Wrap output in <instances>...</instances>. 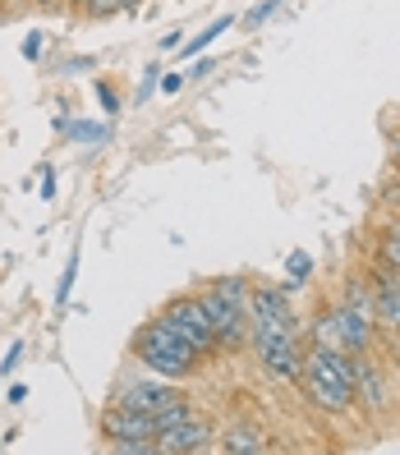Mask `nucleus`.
<instances>
[{
    "label": "nucleus",
    "mask_w": 400,
    "mask_h": 455,
    "mask_svg": "<svg viewBox=\"0 0 400 455\" xmlns=\"http://www.w3.org/2000/svg\"><path fill=\"white\" fill-rule=\"evenodd\" d=\"M97 60L92 56H74V60H65V74H84V69H92Z\"/></svg>",
    "instance_id": "obj_25"
},
{
    "label": "nucleus",
    "mask_w": 400,
    "mask_h": 455,
    "mask_svg": "<svg viewBox=\"0 0 400 455\" xmlns=\"http://www.w3.org/2000/svg\"><path fill=\"white\" fill-rule=\"evenodd\" d=\"M5 400H10V405H23V400H28V387H10Z\"/></svg>",
    "instance_id": "obj_26"
},
{
    "label": "nucleus",
    "mask_w": 400,
    "mask_h": 455,
    "mask_svg": "<svg viewBox=\"0 0 400 455\" xmlns=\"http://www.w3.org/2000/svg\"><path fill=\"white\" fill-rule=\"evenodd\" d=\"M372 281V304H378V323L387 331H400V272H391L387 262H378L368 272Z\"/></svg>",
    "instance_id": "obj_8"
},
{
    "label": "nucleus",
    "mask_w": 400,
    "mask_h": 455,
    "mask_svg": "<svg viewBox=\"0 0 400 455\" xmlns=\"http://www.w3.org/2000/svg\"><path fill=\"white\" fill-rule=\"evenodd\" d=\"M198 304H203V313H207L212 331H217L221 350H239V345H249V308H244V304L226 299L217 285H207V290L198 294Z\"/></svg>",
    "instance_id": "obj_3"
},
{
    "label": "nucleus",
    "mask_w": 400,
    "mask_h": 455,
    "mask_svg": "<svg viewBox=\"0 0 400 455\" xmlns=\"http://www.w3.org/2000/svg\"><path fill=\"white\" fill-rule=\"evenodd\" d=\"M276 5H281V0H262V5H253V10H249V23L258 28L262 19H272V10H276Z\"/></svg>",
    "instance_id": "obj_22"
},
{
    "label": "nucleus",
    "mask_w": 400,
    "mask_h": 455,
    "mask_svg": "<svg viewBox=\"0 0 400 455\" xmlns=\"http://www.w3.org/2000/svg\"><path fill=\"white\" fill-rule=\"evenodd\" d=\"M304 391L317 410L327 414H350L355 410V378H350V355L345 350H304Z\"/></svg>",
    "instance_id": "obj_1"
},
{
    "label": "nucleus",
    "mask_w": 400,
    "mask_h": 455,
    "mask_svg": "<svg viewBox=\"0 0 400 455\" xmlns=\"http://www.w3.org/2000/svg\"><path fill=\"white\" fill-rule=\"evenodd\" d=\"M33 5H46V10H56V5H65V0H33Z\"/></svg>",
    "instance_id": "obj_29"
},
{
    "label": "nucleus",
    "mask_w": 400,
    "mask_h": 455,
    "mask_svg": "<svg viewBox=\"0 0 400 455\" xmlns=\"http://www.w3.org/2000/svg\"><path fill=\"white\" fill-rule=\"evenodd\" d=\"M221 451H230V455H258V451H267V433L253 427V423H235V427L221 433Z\"/></svg>",
    "instance_id": "obj_11"
},
{
    "label": "nucleus",
    "mask_w": 400,
    "mask_h": 455,
    "mask_svg": "<svg viewBox=\"0 0 400 455\" xmlns=\"http://www.w3.org/2000/svg\"><path fill=\"white\" fill-rule=\"evenodd\" d=\"M143 5V0H120V10H139Z\"/></svg>",
    "instance_id": "obj_30"
},
{
    "label": "nucleus",
    "mask_w": 400,
    "mask_h": 455,
    "mask_svg": "<svg viewBox=\"0 0 400 455\" xmlns=\"http://www.w3.org/2000/svg\"><path fill=\"white\" fill-rule=\"evenodd\" d=\"M212 423L203 419V414H194V419H184V423H175L171 433H162L156 437V451L162 455H198V451H212Z\"/></svg>",
    "instance_id": "obj_7"
},
{
    "label": "nucleus",
    "mask_w": 400,
    "mask_h": 455,
    "mask_svg": "<svg viewBox=\"0 0 400 455\" xmlns=\"http://www.w3.org/2000/svg\"><path fill=\"white\" fill-rule=\"evenodd\" d=\"M378 262H387L391 272H400V235H396V230H387V235H382V244H378Z\"/></svg>",
    "instance_id": "obj_16"
},
{
    "label": "nucleus",
    "mask_w": 400,
    "mask_h": 455,
    "mask_svg": "<svg viewBox=\"0 0 400 455\" xmlns=\"http://www.w3.org/2000/svg\"><path fill=\"white\" fill-rule=\"evenodd\" d=\"M162 69H166V65H148V69H143V78H139V106H148V97L162 88Z\"/></svg>",
    "instance_id": "obj_17"
},
{
    "label": "nucleus",
    "mask_w": 400,
    "mask_h": 455,
    "mask_svg": "<svg viewBox=\"0 0 400 455\" xmlns=\"http://www.w3.org/2000/svg\"><path fill=\"white\" fill-rule=\"evenodd\" d=\"M340 308H350L355 317H364V323H378V304H372V290H368V281H345V299H340Z\"/></svg>",
    "instance_id": "obj_12"
},
{
    "label": "nucleus",
    "mask_w": 400,
    "mask_h": 455,
    "mask_svg": "<svg viewBox=\"0 0 400 455\" xmlns=\"http://www.w3.org/2000/svg\"><path fill=\"white\" fill-rule=\"evenodd\" d=\"M336 317V331H340V345H345V355H368L372 350V323H364V317H355L350 308H332Z\"/></svg>",
    "instance_id": "obj_10"
},
{
    "label": "nucleus",
    "mask_w": 400,
    "mask_h": 455,
    "mask_svg": "<svg viewBox=\"0 0 400 455\" xmlns=\"http://www.w3.org/2000/svg\"><path fill=\"white\" fill-rule=\"evenodd\" d=\"M19 359H23V340H14V345H10V355H5V363H0V372L10 378V372L19 368Z\"/></svg>",
    "instance_id": "obj_23"
},
{
    "label": "nucleus",
    "mask_w": 400,
    "mask_h": 455,
    "mask_svg": "<svg viewBox=\"0 0 400 455\" xmlns=\"http://www.w3.org/2000/svg\"><path fill=\"white\" fill-rule=\"evenodd\" d=\"M65 129H69V139H84V143H101V139H106L101 124H84V120H74V124H65Z\"/></svg>",
    "instance_id": "obj_18"
},
{
    "label": "nucleus",
    "mask_w": 400,
    "mask_h": 455,
    "mask_svg": "<svg viewBox=\"0 0 400 455\" xmlns=\"http://www.w3.org/2000/svg\"><path fill=\"white\" fill-rule=\"evenodd\" d=\"M308 340L317 345V350H345V345H340V331H336V317H332V313L313 317V327H308Z\"/></svg>",
    "instance_id": "obj_13"
},
{
    "label": "nucleus",
    "mask_w": 400,
    "mask_h": 455,
    "mask_svg": "<svg viewBox=\"0 0 400 455\" xmlns=\"http://www.w3.org/2000/svg\"><path fill=\"white\" fill-rule=\"evenodd\" d=\"M180 88H184V74H162V92L166 97H175Z\"/></svg>",
    "instance_id": "obj_24"
},
{
    "label": "nucleus",
    "mask_w": 400,
    "mask_h": 455,
    "mask_svg": "<svg viewBox=\"0 0 400 455\" xmlns=\"http://www.w3.org/2000/svg\"><path fill=\"white\" fill-rule=\"evenodd\" d=\"M391 355H396V368H400V331H391Z\"/></svg>",
    "instance_id": "obj_28"
},
{
    "label": "nucleus",
    "mask_w": 400,
    "mask_h": 455,
    "mask_svg": "<svg viewBox=\"0 0 400 455\" xmlns=\"http://www.w3.org/2000/svg\"><path fill=\"white\" fill-rule=\"evenodd\" d=\"M5 5H14V10H23V5H33V0H5Z\"/></svg>",
    "instance_id": "obj_31"
},
{
    "label": "nucleus",
    "mask_w": 400,
    "mask_h": 455,
    "mask_svg": "<svg viewBox=\"0 0 400 455\" xmlns=\"http://www.w3.org/2000/svg\"><path fill=\"white\" fill-rule=\"evenodd\" d=\"M97 101H101V111L111 116V120L120 116V92H116L111 84H97Z\"/></svg>",
    "instance_id": "obj_19"
},
{
    "label": "nucleus",
    "mask_w": 400,
    "mask_h": 455,
    "mask_svg": "<svg viewBox=\"0 0 400 455\" xmlns=\"http://www.w3.org/2000/svg\"><path fill=\"white\" fill-rule=\"evenodd\" d=\"M212 69H217V65H212V60H198V65L189 69V78H203V74H212Z\"/></svg>",
    "instance_id": "obj_27"
},
{
    "label": "nucleus",
    "mask_w": 400,
    "mask_h": 455,
    "mask_svg": "<svg viewBox=\"0 0 400 455\" xmlns=\"http://www.w3.org/2000/svg\"><path fill=\"white\" fill-rule=\"evenodd\" d=\"M101 437L106 442H116V437H156V419L139 414V410H124V405H111L101 414Z\"/></svg>",
    "instance_id": "obj_9"
},
{
    "label": "nucleus",
    "mask_w": 400,
    "mask_h": 455,
    "mask_svg": "<svg viewBox=\"0 0 400 455\" xmlns=\"http://www.w3.org/2000/svg\"><path fill=\"white\" fill-rule=\"evenodd\" d=\"M133 355H139V363H148V372H156V378H189L198 368V350L166 323V317H152L139 331Z\"/></svg>",
    "instance_id": "obj_2"
},
{
    "label": "nucleus",
    "mask_w": 400,
    "mask_h": 455,
    "mask_svg": "<svg viewBox=\"0 0 400 455\" xmlns=\"http://www.w3.org/2000/svg\"><path fill=\"white\" fill-rule=\"evenodd\" d=\"M175 400H184V391H180V387H171V382H152V378L124 382V387L116 391V405L139 410V414H162L166 405H175Z\"/></svg>",
    "instance_id": "obj_5"
},
{
    "label": "nucleus",
    "mask_w": 400,
    "mask_h": 455,
    "mask_svg": "<svg viewBox=\"0 0 400 455\" xmlns=\"http://www.w3.org/2000/svg\"><path fill=\"white\" fill-rule=\"evenodd\" d=\"M391 230H396V235H400V221H396V226H391Z\"/></svg>",
    "instance_id": "obj_33"
},
{
    "label": "nucleus",
    "mask_w": 400,
    "mask_h": 455,
    "mask_svg": "<svg viewBox=\"0 0 400 455\" xmlns=\"http://www.w3.org/2000/svg\"><path fill=\"white\" fill-rule=\"evenodd\" d=\"M69 5H78V10H88V5H92V0H69Z\"/></svg>",
    "instance_id": "obj_32"
},
{
    "label": "nucleus",
    "mask_w": 400,
    "mask_h": 455,
    "mask_svg": "<svg viewBox=\"0 0 400 455\" xmlns=\"http://www.w3.org/2000/svg\"><path fill=\"white\" fill-rule=\"evenodd\" d=\"M74 276H78V253L69 258L65 276H60V290H56V304H69V290H74Z\"/></svg>",
    "instance_id": "obj_20"
},
{
    "label": "nucleus",
    "mask_w": 400,
    "mask_h": 455,
    "mask_svg": "<svg viewBox=\"0 0 400 455\" xmlns=\"http://www.w3.org/2000/svg\"><path fill=\"white\" fill-rule=\"evenodd\" d=\"M230 23H235L230 14H221L217 23H207V28H203V33H198L194 42H184V51H180V56H198V51H207V46H212V42H217L221 33H230Z\"/></svg>",
    "instance_id": "obj_14"
},
{
    "label": "nucleus",
    "mask_w": 400,
    "mask_h": 455,
    "mask_svg": "<svg viewBox=\"0 0 400 455\" xmlns=\"http://www.w3.org/2000/svg\"><path fill=\"white\" fill-rule=\"evenodd\" d=\"M42 51H46V37H42V33L23 37V60H42Z\"/></svg>",
    "instance_id": "obj_21"
},
{
    "label": "nucleus",
    "mask_w": 400,
    "mask_h": 455,
    "mask_svg": "<svg viewBox=\"0 0 400 455\" xmlns=\"http://www.w3.org/2000/svg\"><path fill=\"white\" fill-rule=\"evenodd\" d=\"M350 378H355V405H364L368 414H387L391 395L382 382V368L368 363V355H350Z\"/></svg>",
    "instance_id": "obj_6"
},
{
    "label": "nucleus",
    "mask_w": 400,
    "mask_h": 455,
    "mask_svg": "<svg viewBox=\"0 0 400 455\" xmlns=\"http://www.w3.org/2000/svg\"><path fill=\"white\" fill-rule=\"evenodd\" d=\"M285 272H290L285 290L295 294V290H300V285H304V281L313 276V258H308V253H290V258H285Z\"/></svg>",
    "instance_id": "obj_15"
},
{
    "label": "nucleus",
    "mask_w": 400,
    "mask_h": 455,
    "mask_svg": "<svg viewBox=\"0 0 400 455\" xmlns=\"http://www.w3.org/2000/svg\"><path fill=\"white\" fill-rule=\"evenodd\" d=\"M162 317L184 336L198 350V359H207V355H217L221 345H217V331H212V323H207V313H203V304H198V294H180V299H171L166 308H162Z\"/></svg>",
    "instance_id": "obj_4"
}]
</instances>
